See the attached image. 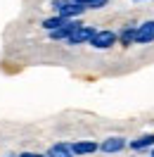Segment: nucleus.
Segmentation results:
<instances>
[{
    "instance_id": "5",
    "label": "nucleus",
    "mask_w": 154,
    "mask_h": 157,
    "mask_svg": "<svg viewBox=\"0 0 154 157\" xmlns=\"http://www.w3.org/2000/svg\"><path fill=\"white\" fill-rule=\"evenodd\" d=\"M69 145H71L74 157L76 155H93V152L100 150V143H95V140H74V143H69Z\"/></svg>"
},
{
    "instance_id": "6",
    "label": "nucleus",
    "mask_w": 154,
    "mask_h": 157,
    "mask_svg": "<svg viewBox=\"0 0 154 157\" xmlns=\"http://www.w3.org/2000/svg\"><path fill=\"white\" fill-rule=\"evenodd\" d=\"M83 12H86V7L71 0V2H69L67 7H62V10L57 12V14H59V17H64V19H78V17L83 14Z\"/></svg>"
},
{
    "instance_id": "10",
    "label": "nucleus",
    "mask_w": 154,
    "mask_h": 157,
    "mask_svg": "<svg viewBox=\"0 0 154 157\" xmlns=\"http://www.w3.org/2000/svg\"><path fill=\"white\" fill-rule=\"evenodd\" d=\"M67 21H69V19H64V17L55 14V17H48V19H43V24H40V26H43V29L50 33V31H55V29H62Z\"/></svg>"
},
{
    "instance_id": "7",
    "label": "nucleus",
    "mask_w": 154,
    "mask_h": 157,
    "mask_svg": "<svg viewBox=\"0 0 154 157\" xmlns=\"http://www.w3.org/2000/svg\"><path fill=\"white\" fill-rule=\"evenodd\" d=\"M48 157H74L71 152V145L64 143V140H59V143H52L48 147Z\"/></svg>"
},
{
    "instance_id": "9",
    "label": "nucleus",
    "mask_w": 154,
    "mask_h": 157,
    "mask_svg": "<svg viewBox=\"0 0 154 157\" xmlns=\"http://www.w3.org/2000/svg\"><path fill=\"white\" fill-rule=\"evenodd\" d=\"M128 147H130V150H149V147H154V133H145V136L130 140Z\"/></svg>"
},
{
    "instance_id": "4",
    "label": "nucleus",
    "mask_w": 154,
    "mask_h": 157,
    "mask_svg": "<svg viewBox=\"0 0 154 157\" xmlns=\"http://www.w3.org/2000/svg\"><path fill=\"white\" fill-rule=\"evenodd\" d=\"M95 31H97L95 26H86V24H83V26H78L67 38V43L69 45H86V43H90V38L95 36Z\"/></svg>"
},
{
    "instance_id": "1",
    "label": "nucleus",
    "mask_w": 154,
    "mask_h": 157,
    "mask_svg": "<svg viewBox=\"0 0 154 157\" xmlns=\"http://www.w3.org/2000/svg\"><path fill=\"white\" fill-rule=\"evenodd\" d=\"M114 43H116V33L109 29H97L95 36L90 38V45L95 50H107V48H112Z\"/></svg>"
},
{
    "instance_id": "17",
    "label": "nucleus",
    "mask_w": 154,
    "mask_h": 157,
    "mask_svg": "<svg viewBox=\"0 0 154 157\" xmlns=\"http://www.w3.org/2000/svg\"><path fill=\"white\" fill-rule=\"evenodd\" d=\"M149 157H154V155H149Z\"/></svg>"
},
{
    "instance_id": "16",
    "label": "nucleus",
    "mask_w": 154,
    "mask_h": 157,
    "mask_svg": "<svg viewBox=\"0 0 154 157\" xmlns=\"http://www.w3.org/2000/svg\"><path fill=\"white\" fill-rule=\"evenodd\" d=\"M152 155H154V147H152Z\"/></svg>"
},
{
    "instance_id": "15",
    "label": "nucleus",
    "mask_w": 154,
    "mask_h": 157,
    "mask_svg": "<svg viewBox=\"0 0 154 157\" xmlns=\"http://www.w3.org/2000/svg\"><path fill=\"white\" fill-rule=\"evenodd\" d=\"M7 157H14V155H7ZM17 157H19V155H17Z\"/></svg>"
},
{
    "instance_id": "13",
    "label": "nucleus",
    "mask_w": 154,
    "mask_h": 157,
    "mask_svg": "<svg viewBox=\"0 0 154 157\" xmlns=\"http://www.w3.org/2000/svg\"><path fill=\"white\" fill-rule=\"evenodd\" d=\"M19 157H48V155H40V152H21Z\"/></svg>"
},
{
    "instance_id": "11",
    "label": "nucleus",
    "mask_w": 154,
    "mask_h": 157,
    "mask_svg": "<svg viewBox=\"0 0 154 157\" xmlns=\"http://www.w3.org/2000/svg\"><path fill=\"white\" fill-rule=\"evenodd\" d=\"M74 2L83 5L86 10H102V7H107V2H109V0H74Z\"/></svg>"
},
{
    "instance_id": "14",
    "label": "nucleus",
    "mask_w": 154,
    "mask_h": 157,
    "mask_svg": "<svg viewBox=\"0 0 154 157\" xmlns=\"http://www.w3.org/2000/svg\"><path fill=\"white\" fill-rule=\"evenodd\" d=\"M133 2H145V0H133Z\"/></svg>"
},
{
    "instance_id": "3",
    "label": "nucleus",
    "mask_w": 154,
    "mask_h": 157,
    "mask_svg": "<svg viewBox=\"0 0 154 157\" xmlns=\"http://www.w3.org/2000/svg\"><path fill=\"white\" fill-rule=\"evenodd\" d=\"M128 147V140L123 136H112V138H105L102 143H100V152H105V155H116V152H121Z\"/></svg>"
},
{
    "instance_id": "2",
    "label": "nucleus",
    "mask_w": 154,
    "mask_h": 157,
    "mask_svg": "<svg viewBox=\"0 0 154 157\" xmlns=\"http://www.w3.org/2000/svg\"><path fill=\"white\" fill-rule=\"evenodd\" d=\"M149 43H154V19L135 26V45H149Z\"/></svg>"
},
{
    "instance_id": "12",
    "label": "nucleus",
    "mask_w": 154,
    "mask_h": 157,
    "mask_svg": "<svg viewBox=\"0 0 154 157\" xmlns=\"http://www.w3.org/2000/svg\"><path fill=\"white\" fill-rule=\"evenodd\" d=\"M69 2H71V0H52L50 5H52V10H55V12H59L62 7H67Z\"/></svg>"
},
{
    "instance_id": "8",
    "label": "nucleus",
    "mask_w": 154,
    "mask_h": 157,
    "mask_svg": "<svg viewBox=\"0 0 154 157\" xmlns=\"http://www.w3.org/2000/svg\"><path fill=\"white\" fill-rule=\"evenodd\" d=\"M116 40L121 43V45H135V26L133 24H128V26H123V29L116 33Z\"/></svg>"
}]
</instances>
